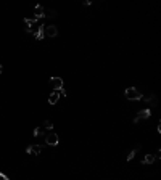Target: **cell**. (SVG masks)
<instances>
[{
    "instance_id": "277c9868",
    "label": "cell",
    "mask_w": 161,
    "mask_h": 180,
    "mask_svg": "<svg viewBox=\"0 0 161 180\" xmlns=\"http://www.w3.org/2000/svg\"><path fill=\"white\" fill-rule=\"evenodd\" d=\"M44 32H45V37H49V39H53V37H57V35H58V27L55 26V24H49V26L45 24V29H44Z\"/></svg>"
},
{
    "instance_id": "52a82bcc",
    "label": "cell",
    "mask_w": 161,
    "mask_h": 180,
    "mask_svg": "<svg viewBox=\"0 0 161 180\" xmlns=\"http://www.w3.org/2000/svg\"><path fill=\"white\" fill-rule=\"evenodd\" d=\"M34 18L36 19H44L45 18V10L42 5H36L34 7Z\"/></svg>"
},
{
    "instance_id": "3957f363",
    "label": "cell",
    "mask_w": 161,
    "mask_h": 180,
    "mask_svg": "<svg viewBox=\"0 0 161 180\" xmlns=\"http://www.w3.org/2000/svg\"><path fill=\"white\" fill-rule=\"evenodd\" d=\"M58 143H60V137H58L57 134H53V132H49V134L45 135V145H49V146H57Z\"/></svg>"
},
{
    "instance_id": "9a60e30c",
    "label": "cell",
    "mask_w": 161,
    "mask_h": 180,
    "mask_svg": "<svg viewBox=\"0 0 161 180\" xmlns=\"http://www.w3.org/2000/svg\"><path fill=\"white\" fill-rule=\"evenodd\" d=\"M44 127H45L47 130H52V129H53V122H52V121H45V122H44Z\"/></svg>"
},
{
    "instance_id": "8992f818",
    "label": "cell",
    "mask_w": 161,
    "mask_h": 180,
    "mask_svg": "<svg viewBox=\"0 0 161 180\" xmlns=\"http://www.w3.org/2000/svg\"><path fill=\"white\" fill-rule=\"evenodd\" d=\"M50 85L53 87V90H60L63 89V79L61 77H50Z\"/></svg>"
},
{
    "instance_id": "7c38bea8",
    "label": "cell",
    "mask_w": 161,
    "mask_h": 180,
    "mask_svg": "<svg viewBox=\"0 0 161 180\" xmlns=\"http://www.w3.org/2000/svg\"><path fill=\"white\" fill-rule=\"evenodd\" d=\"M156 159H155V154H145V158L142 159V164H153Z\"/></svg>"
},
{
    "instance_id": "5bb4252c",
    "label": "cell",
    "mask_w": 161,
    "mask_h": 180,
    "mask_svg": "<svg viewBox=\"0 0 161 180\" xmlns=\"http://www.w3.org/2000/svg\"><path fill=\"white\" fill-rule=\"evenodd\" d=\"M44 134H45V132H44V129H40V127H36V129H34V132H32L34 137H42Z\"/></svg>"
},
{
    "instance_id": "30bf717a",
    "label": "cell",
    "mask_w": 161,
    "mask_h": 180,
    "mask_svg": "<svg viewBox=\"0 0 161 180\" xmlns=\"http://www.w3.org/2000/svg\"><path fill=\"white\" fill-rule=\"evenodd\" d=\"M58 100H60V93H58L57 90H53L52 93L49 95V103H50V105H57Z\"/></svg>"
},
{
    "instance_id": "7a4b0ae2",
    "label": "cell",
    "mask_w": 161,
    "mask_h": 180,
    "mask_svg": "<svg viewBox=\"0 0 161 180\" xmlns=\"http://www.w3.org/2000/svg\"><path fill=\"white\" fill-rule=\"evenodd\" d=\"M24 29H26V32H29V34H32L34 35V32L37 31V27H39V19H36V18H24Z\"/></svg>"
},
{
    "instance_id": "9c48e42d",
    "label": "cell",
    "mask_w": 161,
    "mask_h": 180,
    "mask_svg": "<svg viewBox=\"0 0 161 180\" xmlns=\"http://www.w3.org/2000/svg\"><path fill=\"white\" fill-rule=\"evenodd\" d=\"M44 29H45V24H44V23H40V24H39V27H37V31L34 32V37H36L37 40H42V39H45Z\"/></svg>"
},
{
    "instance_id": "d6986e66",
    "label": "cell",
    "mask_w": 161,
    "mask_h": 180,
    "mask_svg": "<svg viewBox=\"0 0 161 180\" xmlns=\"http://www.w3.org/2000/svg\"><path fill=\"white\" fill-rule=\"evenodd\" d=\"M2 71H3V66H2V65H0V73H2Z\"/></svg>"
},
{
    "instance_id": "6da1fadb",
    "label": "cell",
    "mask_w": 161,
    "mask_h": 180,
    "mask_svg": "<svg viewBox=\"0 0 161 180\" xmlns=\"http://www.w3.org/2000/svg\"><path fill=\"white\" fill-rule=\"evenodd\" d=\"M124 97L127 98V100H131V101H139V100H142L143 95L140 93L135 87H129V89L124 90Z\"/></svg>"
},
{
    "instance_id": "ba28073f",
    "label": "cell",
    "mask_w": 161,
    "mask_h": 180,
    "mask_svg": "<svg viewBox=\"0 0 161 180\" xmlns=\"http://www.w3.org/2000/svg\"><path fill=\"white\" fill-rule=\"evenodd\" d=\"M26 153H27V154L37 156V154L42 153V146H40V145H29V146L26 148Z\"/></svg>"
},
{
    "instance_id": "4fadbf2b",
    "label": "cell",
    "mask_w": 161,
    "mask_h": 180,
    "mask_svg": "<svg viewBox=\"0 0 161 180\" xmlns=\"http://www.w3.org/2000/svg\"><path fill=\"white\" fill-rule=\"evenodd\" d=\"M139 150H140V146H135V148H134V150H132V151H131V153H129L127 156H126V161H132V159H134V158H135V154H137V153H139Z\"/></svg>"
},
{
    "instance_id": "5b68a950",
    "label": "cell",
    "mask_w": 161,
    "mask_h": 180,
    "mask_svg": "<svg viewBox=\"0 0 161 180\" xmlns=\"http://www.w3.org/2000/svg\"><path fill=\"white\" fill-rule=\"evenodd\" d=\"M151 116V109H142V111H139V114L135 116V119H134V122L137 124V122H140V121H145V119H148Z\"/></svg>"
},
{
    "instance_id": "8fae6325",
    "label": "cell",
    "mask_w": 161,
    "mask_h": 180,
    "mask_svg": "<svg viewBox=\"0 0 161 180\" xmlns=\"http://www.w3.org/2000/svg\"><path fill=\"white\" fill-rule=\"evenodd\" d=\"M142 100H143V101H147V103H151L153 106H156V103H158L155 95H147V97H142Z\"/></svg>"
},
{
    "instance_id": "ac0fdd59",
    "label": "cell",
    "mask_w": 161,
    "mask_h": 180,
    "mask_svg": "<svg viewBox=\"0 0 161 180\" xmlns=\"http://www.w3.org/2000/svg\"><path fill=\"white\" fill-rule=\"evenodd\" d=\"M58 93H60V97H61V95H63V97H66V90L65 89H60V90H58Z\"/></svg>"
},
{
    "instance_id": "2e32d148",
    "label": "cell",
    "mask_w": 161,
    "mask_h": 180,
    "mask_svg": "<svg viewBox=\"0 0 161 180\" xmlns=\"http://www.w3.org/2000/svg\"><path fill=\"white\" fill-rule=\"evenodd\" d=\"M45 16H50V18H53V16H57V11H55V10H50L49 13H45Z\"/></svg>"
},
{
    "instance_id": "e0dca14e",
    "label": "cell",
    "mask_w": 161,
    "mask_h": 180,
    "mask_svg": "<svg viewBox=\"0 0 161 180\" xmlns=\"http://www.w3.org/2000/svg\"><path fill=\"white\" fill-rule=\"evenodd\" d=\"M0 180H8V177H7V174H3V172H0Z\"/></svg>"
}]
</instances>
